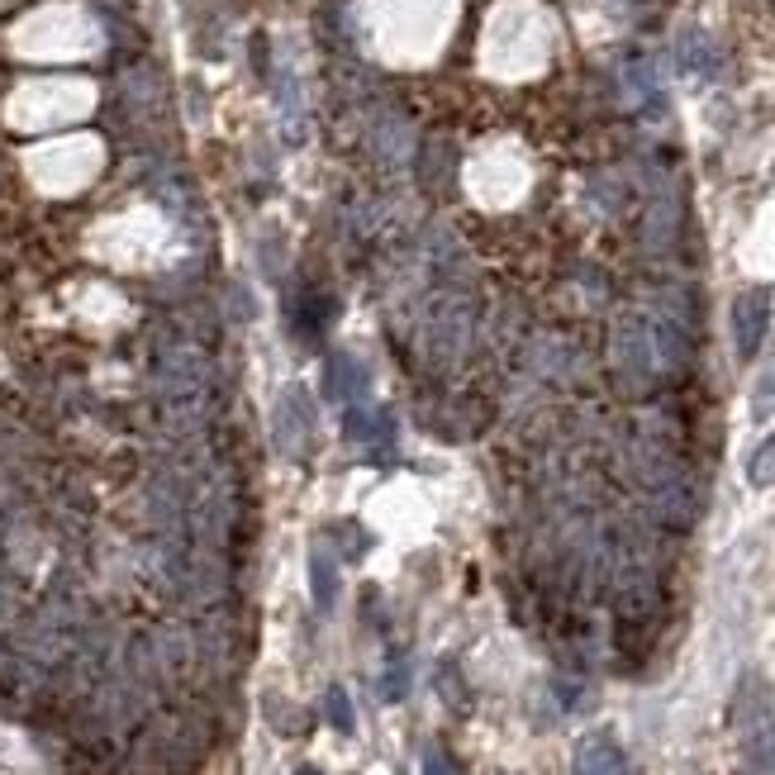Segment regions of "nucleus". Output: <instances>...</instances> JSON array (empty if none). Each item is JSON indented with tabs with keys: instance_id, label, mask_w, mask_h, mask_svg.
<instances>
[{
	"instance_id": "nucleus-1",
	"label": "nucleus",
	"mask_w": 775,
	"mask_h": 775,
	"mask_svg": "<svg viewBox=\"0 0 775 775\" xmlns=\"http://www.w3.org/2000/svg\"><path fill=\"white\" fill-rule=\"evenodd\" d=\"M733 723H737V737H743L747 766L775 775V695L762 676H743V685H737Z\"/></svg>"
},
{
	"instance_id": "nucleus-4",
	"label": "nucleus",
	"mask_w": 775,
	"mask_h": 775,
	"mask_svg": "<svg viewBox=\"0 0 775 775\" xmlns=\"http://www.w3.org/2000/svg\"><path fill=\"white\" fill-rule=\"evenodd\" d=\"M391 414L381 410H352L348 414V437L352 443H372V437H381V443H391Z\"/></svg>"
},
{
	"instance_id": "nucleus-5",
	"label": "nucleus",
	"mask_w": 775,
	"mask_h": 775,
	"mask_svg": "<svg viewBox=\"0 0 775 775\" xmlns=\"http://www.w3.org/2000/svg\"><path fill=\"white\" fill-rule=\"evenodd\" d=\"M310 581H314V604L329 610V604L339 600V576H333V562H324V552L310 557Z\"/></svg>"
},
{
	"instance_id": "nucleus-7",
	"label": "nucleus",
	"mask_w": 775,
	"mask_h": 775,
	"mask_svg": "<svg viewBox=\"0 0 775 775\" xmlns=\"http://www.w3.org/2000/svg\"><path fill=\"white\" fill-rule=\"evenodd\" d=\"M324 391H329L333 400H343V395L366 391V381H362V372H352V362H333V376L324 381Z\"/></svg>"
},
{
	"instance_id": "nucleus-6",
	"label": "nucleus",
	"mask_w": 775,
	"mask_h": 775,
	"mask_svg": "<svg viewBox=\"0 0 775 775\" xmlns=\"http://www.w3.org/2000/svg\"><path fill=\"white\" fill-rule=\"evenodd\" d=\"M747 481H752V485H775V433L762 437V443H756V452L747 457Z\"/></svg>"
},
{
	"instance_id": "nucleus-3",
	"label": "nucleus",
	"mask_w": 775,
	"mask_h": 775,
	"mask_svg": "<svg viewBox=\"0 0 775 775\" xmlns=\"http://www.w3.org/2000/svg\"><path fill=\"white\" fill-rule=\"evenodd\" d=\"M576 775H628V756L610 733H590L576 747Z\"/></svg>"
},
{
	"instance_id": "nucleus-12",
	"label": "nucleus",
	"mask_w": 775,
	"mask_h": 775,
	"mask_svg": "<svg viewBox=\"0 0 775 775\" xmlns=\"http://www.w3.org/2000/svg\"><path fill=\"white\" fill-rule=\"evenodd\" d=\"M295 775H319V771H314V766H300V771H295Z\"/></svg>"
},
{
	"instance_id": "nucleus-8",
	"label": "nucleus",
	"mask_w": 775,
	"mask_h": 775,
	"mask_svg": "<svg viewBox=\"0 0 775 775\" xmlns=\"http://www.w3.org/2000/svg\"><path fill=\"white\" fill-rule=\"evenodd\" d=\"M324 714H329V723H333L339 733H352V704H348V690H343V685H329Z\"/></svg>"
},
{
	"instance_id": "nucleus-2",
	"label": "nucleus",
	"mask_w": 775,
	"mask_h": 775,
	"mask_svg": "<svg viewBox=\"0 0 775 775\" xmlns=\"http://www.w3.org/2000/svg\"><path fill=\"white\" fill-rule=\"evenodd\" d=\"M766 324H771V300H766V291H743V295H737V305H733V333H737V352H743V358H756V352H762Z\"/></svg>"
},
{
	"instance_id": "nucleus-9",
	"label": "nucleus",
	"mask_w": 775,
	"mask_h": 775,
	"mask_svg": "<svg viewBox=\"0 0 775 775\" xmlns=\"http://www.w3.org/2000/svg\"><path fill=\"white\" fill-rule=\"evenodd\" d=\"M437 695H447L457 709H466V690H462V676H457V666H443L437 671Z\"/></svg>"
},
{
	"instance_id": "nucleus-11",
	"label": "nucleus",
	"mask_w": 775,
	"mask_h": 775,
	"mask_svg": "<svg viewBox=\"0 0 775 775\" xmlns=\"http://www.w3.org/2000/svg\"><path fill=\"white\" fill-rule=\"evenodd\" d=\"M424 775H457V766H452L443 752H429V762H424Z\"/></svg>"
},
{
	"instance_id": "nucleus-10",
	"label": "nucleus",
	"mask_w": 775,
	"mask_h": 775,
	"mask_svg": "<svg viewBox=\"0 0 775 775\" xmlns=\"http://www.w3.org/2000/svg\"><path fill=\"white\" fill-rule=\"evenodd\" d=\"M404 690H410V671H404V666H391V676H385V699H400Z\"/></svg>"
}]
</instances>
